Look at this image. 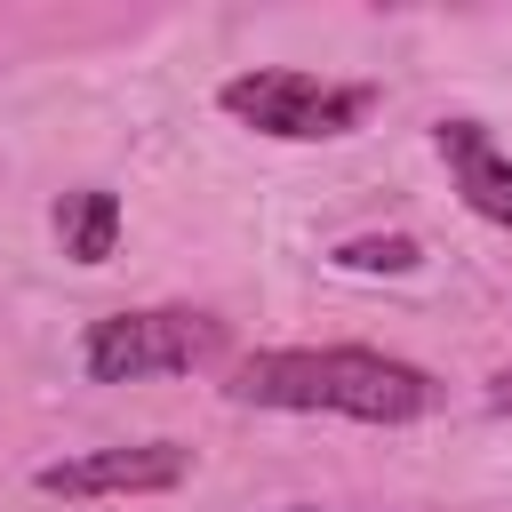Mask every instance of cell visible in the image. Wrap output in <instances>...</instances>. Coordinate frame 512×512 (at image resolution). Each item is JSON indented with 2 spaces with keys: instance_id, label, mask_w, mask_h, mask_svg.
<instances>
[{
  "instance_id": "cell-1",
  "label": "cell",
  "mask_w": 512,
  "mask_h": 512,
  "mask_svg": "<svg viewBox=\"0 0 512 512\" xmlns=\"http://www.w3.org/2000/svg\"><path fill=\"white\" fill-rule=\"evenodd\" d=\"M240 408H336L360 424H408L432 408V376L416 360L368 352V344H328V352H256L224 384Z\"/></svg>"
},
{
  "instance_id": "cell-2",
  "label": "cell",
  "mask_w": 512,
  "mask_h": 512,
  "mask_svg": "<svg viewBox=\"0 0 512 512\" xmlns=\"http://www.w3.org/2000/svg\"><path fill=\"white\" fill-rule=\"evenodd\" d=\"M224 352V320L208 312H104L80 336V368L96 384H136V376H176Z\"/></svg>"
},
{
  "instance_id": "cell-3",
  "label": "cell",
  "mask_w": 512,
  "mask_h": 512,
  "mask_svg": "<svg viewBox=\"0 0 512 512\" xmlns=\"http://www.w3.org/2000/svg\"><path fill=\"white\" fill-rule=\"evenodd\" d=\"M376 88H336V80H312V72H240L224 80V112L264 128V136H288V144H320V136H352L368 120Z\"/></svg>"
},
{
  "instance_id": "cell-4",
  "label": "cell",
  "mask_w": 512,
  "mask_h": 512,
  "mask_svg": "<svg viewBox=\"0 0 512 512\" xmlns=\"http://www.w3.org/2000/svg\"><path fill=\"white\" fill-rule=\"evenodd\" d=\"M192 472V448L176 440H136V448H88L64 464H40V496H152Z\"/></svg>"
},
{
  "instance_id": "cell-5",
  "label": "cell",
  "mask_w": 512,
  "mask_h": 512,
  "mask_svg": "<svg viewBox=\"0 0 512 512\" xmlns=\"http://www.w3.org/2000/svg\"><path fill=\"white\" fill-rule=\"evenodd\" d=\"M440 152H448V168H456L464 208L488 216V224H512V160L496 152V136H488L480 120H440Z\"/></svg>"
},
{
  "instance_id": "cell-6",
  "label": "cell",
  "mask_w": 512,
  "mask_h": 512,
  "mask_svg": "<svg viewBox=\"0 0 512 512\" xmlns=\"http://www.w3.org/2000/svg\"><path fill=\"white\" fill-rule=\"evenodd\" d=\"M56 240H64V256L72 264H104L112 248H120V200L112 192H64L56 200Z\"/></svg>"
},
{
  "instance_id": "cell-7",
  "label": "cell",
  "mask_w": 512,
  "mask_h": 512,
  "mask_svg": "<svg viewBox=\"0 0 512 512\" xmlns=\"http://www.w3.org/2000/svg\"><path fill=\"white\" fill-rule=\"evenodd\" d=\"M336 264H344V272H416V264H424V248H416V240H400V232H384V240H344V248H336Z\"/></svg>"
},
{
  "instance_id": "cell-8",
  "label": "cell",
  "mask_w": 512,
  "mask_h": 512,
  "mask_svg": "<svg viewBox=\"0 0 512 512\" xmlns=\"http://www.w3.org/2000/svg\"><path fill=\"white\" fill-rule=\"evenodd\" d=\"M488 408H504V416H512V368H504V376L488 384Z\"/></svg>"
},
{
  "instance_id": "cell-9",
  "label": "cell",
  "mask_w": 512,
  "mask_h": 512,
  "mask_svg": "<svg viewBox=\"0 0 512 512\" xmlns=\"http://www.w3.org/2000/svg\"><path fill=\"white\" fill-rule=\"evenodd\" d=\"M288 512H320V504H288Z\"/></svg>"
}]
</instances>
